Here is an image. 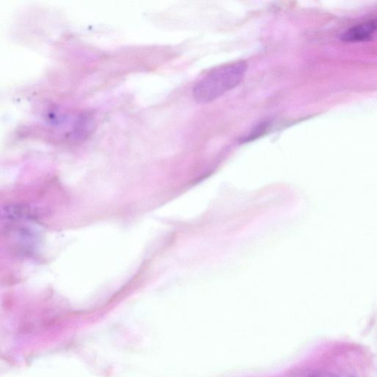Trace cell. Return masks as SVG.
I'll return each mask as SVG.
<instances>
[{
	"mask_svg": "<svg viewBox=\"0 0 377 377\" xmlns=\"http://www.w3.org/2000/svg\"><path fill=\"white\" fill-rule=\"evenodd\" d=\"M303 377H339L338 375L327 371H315Z\"/></svg>",
	"mask_w": 377,
	"mask_h": 377,
	"instance_id": "cell-4",
	"label": "cell"
},
{
	"mask_svg": "<svg viewBox=\"0 0 377 377\" xmlns=\"http://www.w3.org/2000/svg\"><path fill=\"white\" fill-rule=\"evenodd\" d=\"M377 31V17L352 27L345 32L341 39L345 43H360L369 40Z\"/></svg>",
	"mask_w": 377,
	"mask_h": 377,
	"instance_id": "cell-2",
	"label": "cell"
},
{
	"mask_svg": "<svg viewBox=\"0 0 377 377\" xmlns=\"http://www.w3.org/2000/svg\"><path fill=\"white\" fill-rule=\"evenodd\" d=\"M248 64L245 61L215 68L199 80L193 89V97L199 104L213 102L239 86L243 80Z\"/></svg>",
	"mask_w": 377,
	"mask_h": 377,
	"instance_id": "cell-1",
	"label": "cell"
},
{
	"mask_svg": "<svg viewBox=\"0 0 377 377\" xmlns=\"http://www.w3.org/2000/svg\"><path fill=\"white\" fill-rule=\"evenodd\" d=\"M269 125V122H268L259 124L258 127L246 138L245 141H251V139H254L259 136L264 131H266Z\"/></svg>",
	"mask_w": 377,
	"mask_h": 377,
	"instance_id": "cell-3",
	"label": "cell"
}]
</instances>
